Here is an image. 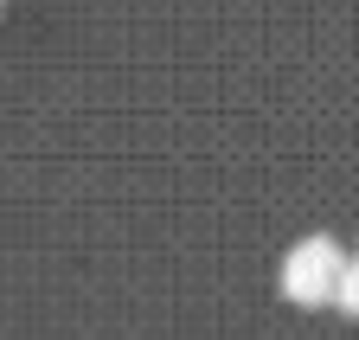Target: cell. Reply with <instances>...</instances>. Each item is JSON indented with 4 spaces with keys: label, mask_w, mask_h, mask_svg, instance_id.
Returning <instances> with one entry per match:
<instances>
[{
    "label": "cell",
    "mask_w": 359,
    "mask_h": 340,
    "mask_svg": "<svg viewBox=\"0 0 359 340\" xmlns=\"http://www.w3.org/2000/svg\"><path fill=\"white\" fill-rule=\"evenodd\" d=\"M340 283H346V257H340L334 238H302L283 257V295H289L295 308L340 302Z\"/></svg>",
    "instance_id": "cell-1"
},
{
    "label": "cell",
    "mask_w": 359,
    "mask_h": 340,
    "mask_svg": "<svg viewBox=\"0 0 359 340\" xmlns=\"http://www.w3.org/2000/svg\"><path fill=\"white\" fill-rule=\"evenodd\" d=\"M340 308L359 321V264H346V283H340Z\"/></svg>",
    "instance_id": "cell-2"
}]
</instances>
